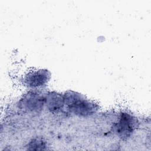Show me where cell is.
<instances>
[{
  "label": "cell",
  "instance_id": "277c9868",
  "mask_svg": "<svg viewBox=\"0 0 151 151\" xmlns=\"http://www.w3.org/2000/svg\"><path fill=\"white\" fill-rule=\"evenodd\" d=\"M50 74L47 70H39L28 73L24 78L27 86L38 88L44 86L49 80Z\"/></svg>",
  "mask_w": 151,
  "mask_h": 151
},
{
  "label": "cell",
  "instance_id": "3957f363",
  "mask_svg": "<svg viewBox=\"0 0 151 151\" xmlns=\"http://www.w3.org/2000/svg\"><path fill=\"white\" fill-rule=\"evenodd\" d=\"M22 109L29 111H38L45 105V96L39 93L29 92L21 100Z\"/></svg>",
  "mask_w": 151,
  "mask_h": 151
},
{
  "label": "cell",
  "instance_id": "5b68a950",
  "mask_svg": "<svg viewBox=\"0 0 151 151\" xmlns=\"http://www.w3.org/2000/svg\"><path fill=\"white\" fill-rule=\"evenodd\" d=\"M45 105L51 112H57L65 105L64 96L56 92H49L45 96Z\"/></svg>",
  "mask_w": 151,
  "mask_h": 151
},
{
  "label": "cell",
  "instance_id": "8992f818",
  "mask_svg": "<svg viewBox=\"0 0 151 151\" xmlns=\"http://www.w3.org/2000/svg\"><path fill=\"white\" fill-rule=\"evenodd\" d=\"M29 147L28 149L31 150H42L44 149L43 147H45L44 142L40 139L35 138L33 139L28 144V146Z\"/></svg>",
  "mask_w": 151,
  "mask_h": 151
},
{
  "label": "cell",
  "instance_id": "6da1fadb",
  "mask_svg": "<svg viewBox=\"0 0 151 151\" xmlns=\"http://www.w3.org/2000/svg\"><path fill=\"white\" fill-rule=\"evenodd\" d=\"M64 99L65 105L67 106L68 110L79 117L91 116L99 109V106L96 103L75 91H67L64 95Z\"/></svg>",
  "mask_w": 151,
  "mask_h": 151
},
{
  "label": "cell",
  "instance_id": "7a4b0ae2",
  "mask_svg": "<svg viewBox=\"0 0 151 151\" xmlns=\"http://www.w3.org/2000/svg\"><path fill=\"white\" fill-rule=\"evenodd\" d=\"M137 120L129 113H122L115 125V132L117 135L122 139L129 137L136 129Z\"/></svg>",
  "mask_w": 151,
  "mask_h": 151
}]
</instances>
